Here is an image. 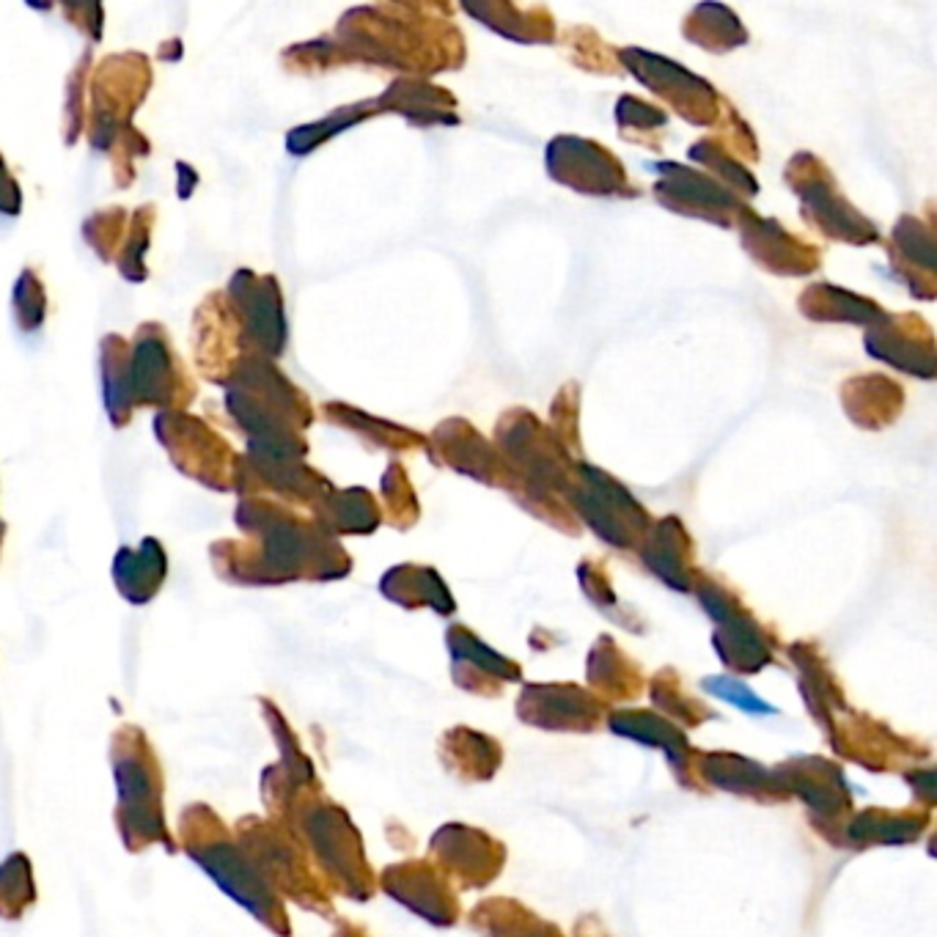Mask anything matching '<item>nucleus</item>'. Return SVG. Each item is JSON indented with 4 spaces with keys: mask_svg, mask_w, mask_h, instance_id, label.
Returning a JSON list of instances; mask_svg holds the SVG:
<instances>
[{
    "mask_svg": "<svg viewBox=\"0 0 937 937\" xmlns=\"http://www.w3.org/2000/svg\"><path fill=\"white\" fill-rule=\"evenodd\" d=\"M22 209V193L17 185L14 176L9 174V165H6L3 154H0V215H20Z\"/></svg>",
    "mask_w": 937,
    "mask_h": 937,
    "instance_id": "nucleus-16",
    "label": "nucleus"
},
{
    "mask_svg": "<svg viewBox=\"0 0 937 937\" xmlns=\"http://www.w3.org/2000/svg\"><path fill=\"white\" fill-rule=\"evenodd\" d=\"M237 525L251 542H215L213 562L226 578L242 584H273L295 578L322 553L338 551L319 531L297 520L295 512L262 495H242L235 512Z\"/></svg>",
    "mask_w": 937,
    "mask_h": 937,
    "instance_id": "nucleus-1",
    "label": "nucleus"
},
{
    "mask_svg": "<svg viewBox=\"0 0 937 937\" xmlns=\"http://www.w3.org/2000/svg\"><path fill=\"white\" fill-rule=\"evenodd\" d=\"M152 88V66L141 53L108 55L91 75V121L88 141L99 152H108L113 138L132 127V113L141 108Z\"/></svg>",
    "mask_w": 937,
    "mask_h": 937,
    "instance_id": "nucleus-3",
    "label": "nucleus"
},
{
    "mask_svg": "<svg viewBox=\"0 0 937 937\" xmlns=\"http://www.w3.org/2000/svg\"><path fill=\"white\" fill-rule=\"evenodd\" d=\"M226 410L246 429L248 454L273 459H303L308 446L301 429L314 413L306 396L264 355H242L224 382Z\"/></svg>",
    "mask_w": 937,
    "mask_h": 937,
    "instance_id": "nucleus-2",
    "label": "nucleus"
},
{
    "mask_svg": "<svg viewBox=\"0 0 937 937\" xmlns=\"http://www.w3.org/2000/svg\"><path fill=\"white\" fill-rule=\"evenodd\" d=\"M132 407H163L185 413L196 399V382L171 347L160 322H143L130 347Z\"/></svg>",
    "mask_w": 937,
    "mask_h": 937,
    "instance_id": "nucleus-5",
    "label": "nucleus"
},
{
    "mask_svg": "<svg viewBox=\"0 0 937 937\" xmlns=\"http://www.w3.org/2000/svg\"><path fill=\"white\" fill-rule=\"evenodd\" d=\"M149 141L135 130V127H127L119 135L113 138L108 152H113V171H116V185L130 187L135 179V157H146L149 154Z\"/></svg>",
    "mask_w": 937,
    "mask_h": 937,
    "instance_id": "nucleus-14",
    "label": "nucleus"
},
{
    "mask_svg": "<svg viewBox=\"0 0 937 937\" xmlns=\"http://www.w3.org/2000/svg\"><path fill=\"white\" fill-rule=\"evenodd\" d=\"M127 209L124 207H108L94 213L91 218L83 224V237H86L88 248L97 253L102 262H113V257H119L121 242L127 237Z\"/></svg>",
    "mask_w": 937,
    "mask_h": 937,
    "instance_id": "nucleus-12",
    "label": "nucleus"
},
{
    "mask_svg": "<svg viewBox=\"0 0 937 937\" xmlns=\"http://www.w3.org/2000/svg\"><path fill=\"white\" fill-rule=\"evenodd\" d=\"M154 435L171 454V462L209 490H235V465L240 454L207 421L182 410H160Z\"/></svg>",
    "mask_w": 937,
    "mask_h": 937,
    "instance_id": "nucleus-4",
    "label": "nucleus"
},
{
    "mask_svg": "<svg viewBox=\"0 0 937 937\" xmlns=\"http://www.w3.org/2000/svg\"><path fill=\"white\" fill-rule=\"evenodd\" d=\"M91 75V50L83 53L77 61V69L69 75L66 83V143H75L83 130V99H86V80Z\"/></svg>",
    "mask_w": 937,
    "mask_h": 937,
    "instance_id": "nucleus-15",
    "label": "nucleus"
},
{
    "mask_svg": "<svg viewBox=\"0 0 937 937\" xmlns=\"http://www.w3.org/2000/svg\"><path fill=\"white\" fill-rule=\"evenodd\" d=\"M11 306H14V319L22 333H33L42 327L44 316H47V295H44V284L39 281L36 270H22L14 284Z\"/></svg>",
    "mask_w": 937,
    "mask_h": 937,
    "instance_id": "nucleus-13",
    "label": "nucleus"
},
{
    "mask_svg": "<svg viewBox=\"0 0 937 937\" xmlns=\"http://www.w3.org/2000/svg\"><path fill=\"white\" fill-rule=\"evenodd\" d=\"M157 220V209L154 204H143L141 209H135L127 226V237L121 242V251L116 257V268L132 284H141L149 279V270L143 264V257L149 251V240H152V226Z\"/></svg>",
    "mask_w": 937,
    "mask_h": 937,
    "instance_id": "nucleus-10",
    "label": "nucleus"
},
{
    "mask_svg": "<svg viewBox=\"0 0 937 937\" xmlns=\"http://www.w3.org/2000/svg\"><path fill=\"white\" fill-rule=\"evenodd\" d=\"M64 11H66V17H69V20H77V14L102 17V6H97V3H72V6H64ZM77 28H83V31H86L88 36L94 39V42H99V36H102V31H99V28H102V20L88 22V17H86V20H83Z\"/></svg>",
    "mask_w": 937,
    "mask_h": 937,
    "instance_id": "nucleus-17",
    "label": "nucleus"
},
{
    "mask_svg": "<svg viewBox=\"0 0 937 937\" xmlns=\"http://www.w3.org/2000/svg\"><path fill=\"white\" fill-rule=\"evenodd\" d=\"M102 349V391H105V410L110 415V424L116 429L130 424L132 413V396H130V341L124 336H110L102 338L99 344Z\"/></svg>",
    "mask_w": 937,
    "mask_h": 937,
    "instance_id": "nucleus-9",
    "label": "nucleus"
},
{
    "mask_svg": "<svg viewBox=\"0 0 937 937\" xmlns=\"http://www.w3.org/2000/svg\"><path fill=\"white\" fill-rule=\"evenodd\" d=\"M193 347H196L198 369L207 380L224 385L237 360L246 355L242 333L226 292H213L196 308L193 322Z\"/></svg>",
    "mask_w": 937,
    "mask_h": 937,
    "instance_id": "nucleus-7",
    "label": "nucleus"
},
{
    "mask_svg": "<svg viewBox=\"0 0 937 937\" xmlns=\"http://www.w3.org/2000/svg\"><path fill=\"white\" fill-rule=\"evenodd\" d=\"M319 517H327V525H338V531H371L369 525H374V509L363 490L330 492L322 498Z\"/></svg>",
    "mask_w": 937,
    "mask_h": 937,
    "instance_id": "nucleus-11",
    "label": "nucleus"
},
{
    "mask_svg": "<svg viewBox=\"0 0 937 937\" xmlns=\"http://www.w3.org/2000/svg\"><path fill=\"white\" fill-rule=\"evenodd\" d=\"M116 584L121 595L132 602L152 600L165 580V551L154 536H146L141 547H121L113 562Z\"/></svg>",
    "mask_w": 937,
    "mask_h": 937,
    "instance_id": "nucleus-8",
    "label": "nucleus"
},
{
    "mask_svg": "<svg viewBox=\"0 0 937 937\" xmlns=\"http://www.w3.org/2000/svg\"><path fill=\"white\" fill-rule=\"evenodd\" d=\"M226 297L242 333L246 355L279 358L286 347L284 295L275 275H257L253 270H237L226 286Z\"/></svg>",
    "mask_w": 937,
    "mask_h": 937,
    "instance_id": "nucleus-6",
    "label": "nucleus"
}]
</instances>
